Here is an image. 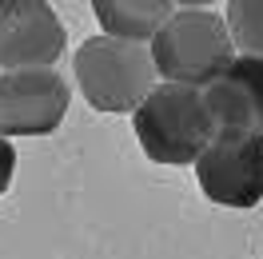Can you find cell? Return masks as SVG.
<instances>
[{
    "mask_svg": "<svg viewBox=\"0 0 263 259\" xmlns=\"http://www.w3.org/2000/svg\"><path fill=\"white\" fill-rule=\"evenodd\" d=\"M132 132L152 163L183 168V163H196L203 156V147L215 140L219 128H215L203 88L164 80L132 112Z\"/></svg>",
    "mask_w": 263,
    "mask_h": 259,
    "instance_id": "6da1fadb",
    "label": "cell"
},
{
    "mask_svg": "<svg viewBox=\"0 0 263 259\" xmlns=\"http://www.w3.org/2000/svg\"><path fill=\"white\" fill-rule=\"evenodd\" d=\"M72 72L84 100L108 116H132L160 80L152 40H128L112 32L84 40L76 48Z\"/></svg>",
    "mask_w": 263,
    "mask_h": 259,
    "instance_id": "7a4b0ae2",
    "label": "cell"
},
{
    "mask_svg": "<svg viewBox=\"0 0 263 259\" xmlns=\"http://www.w3.org/2000/svg\"><path fill=\"white\" fill-rule=\"evenodd\" d=\"M152 56L160 80L208 88L239 56V48L228 28V16H215L212 8L199 4H180L164 20V28L152 36Z\"/></svg>",
    "mask_w": 263,
    "mask_h": 259,
    "instance_id": "3957f363",
    "label": "cell"
},
{
    "mask_svg": "<svg viewBox=\"0 0 263 259\" xmlns=\"http://www.w3.org/2000/svg\"><path fill=\"white\" fill-rule=\"evenodd\" d=\"M196 179L215 208H255L263 199V132H215L196 160Z\"/></svg>",
    "mask_w": 263,
    "mask_h": 259,
    "instance_id": "277c9868",
    "label": "cell"
},
{
    "mask_svg": "<svg viewBox=\"0 0 263 259\" xmlns=\"http://www.w3.org/2000/svg\"><path fill=\"white\" fill-rule=\"evenodd\" d=\"M68 104H72V88L56 72V64L0 72V132L12 140L56 132L68 116Z\"/></svg>",
    "mask_w": 263,
    "mask_h": 259,
    "instance_id": "5b68a950",
    "label": "cell"
},
{
    "mask_svg": "<svg viewBox=\"0 0 263 259\" xmlns=\"http://www.w3.org/2000/svg\"><path fill=\"white\" fill-rule=\"evenodd\" d=\"M68 32L48 0H0V68H48Z\"/></svg>",
    "mask_w": 263,
    "mask_h": 259,
    "instance_id": "8992f818",
    "label": "cell"
},
{
    "mask_svg": "<svg viewBox=\"0 0 263 259\" xmlns=\"http://www.w3.org/2000/svg\"><path fill=\"white\" fill-rule=\"evenodd\" d=\"M203 96L219 132H263V56L239 52Z\"/></svg>",
    "mask_w": 263,
    "mask_h": 259,
    "instance_id": "52a82bcc",
    "label": "cell"
},
{
    "mask_svg": "<svg viewBox=\"0 0 263 259\" xmlns=\"http://www.w3.org/2000/svg\"><path fill=\"white\" fill-rule=\"evenodd\" d=\"M176 8V0H92L100 28L128 40H152Z\"/></svg>",
    "mask_w": 263,
    "mask_h": 259,
    "instance_id": "ba28073f",
    "label": "cell"
},
{
    "mask_svg": "<svg viewBox=\"0 0 263 259\" xmlns=\"http://www.w3.org/2000/svg\"><path fill=\"white\" fill-rule=\"evenodd\" d=\"M228 28L239 52L263 56V0H228Z\"/></svg>",
    "mask_w": 263,
    "mask_h": 259,
    "instance_id": "9c48e42d",
    "label": "cell"
},
{
    "mask_svg": "<svg viewBox=\"0 0 263 259\" xmlns=\"http://www.w3.org/2000/svg\"><path fill=\"white\" fill-rule=\"evenodd\" d=\"M12 176H16V147H12V136L0 132V195L12 188Z\"/></svg>",
    "mask_w": 263,
    "mask_h": 259,
    "instance_id": "30bf717a",
    "label": "cell"
},
{
    "mask_svg": "<svg viewBox=\"0 0 263 259\" xmlns=\"http://www.w3.org/2000/svg\"><path fill=\"white\" fill-rule=\"evenodd\" d=\"M176 4H199V8H208V4H215V0H176Z\"/></svg>",
    "mask_w": 263,
    "mask_h": 259,
    "instance_id": "8fae6325",
    "label": "cell"
}]
</instances>
